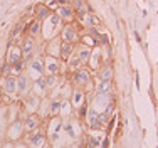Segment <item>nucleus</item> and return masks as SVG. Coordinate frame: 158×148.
Segmentation results:
<instances>
[{"mask_svg": "<svg viewBox=\"0 0 158 148\" xmlns=\"http://www.w3.org/2000/svg\"><path fill=\"white\" fill-rule=\"evenodd\" d=\"M57 15L62 19V20L71 22L74 17H76V10H74L73 5L66 3V5H59V7H57Z\"/></svg>", "mask_w": 158, "mask_h": 148, "instance_id": "nucleus-7", "label": "nucleus"}, {"mask_svg": "<svg viewBox=\"0 0 158 148\" xmlns=\"http://www.w3.org/2000/svg\"><path fill=\"white\" fill-rule=\"evenodd\" d=\"M59 111H61V101H59V99H52L51 106H49V115H51V116H57Z\"/></svg>", "mask_w": 158, "mask_h": 148, "instance_id": "nucleus-18", "label": "nucleus"}, {"mask_svg": "<svg viewBox=\"0 0 158 148\" xmlns=\"http://www.w3.org/2000/svg\"><path fill=\"white\" fill-rule=\"evenodd\" d=\"M25 61L24 59H20V61H17L15 64H12V76H19V74H22L24 73V66H25Z\"/></svg>", "mask_w": 158, "mask_h": 148, "instance_id": "nucleus-16", "label": "nucleus"}, {"mask_svg": "<svg viewBox=\"0 0 158 148\" xmlns=\"http://www.w3.org/2000/svg\"><path fill=\"white\" fill-rule=\"evenodd\" d=\"M40 32H42V20H39V19H32L31 24H27V36L37 39V37L40 36Z\"/></svg>", "mask_w": 158, "mask_h": 148, "instance_id": "nucleus-9", "label": "nucleus"}, {"mask_svg": "<svg viewBox=\"0 0 158 148\" xmlns=\"http://www.w3.org/2000/svg\"><path fill=\"white\" fill-rule=\"evenodd\" d=\"M2 94H3V91H2V89H0V101H2Z\"/></svg>", "mask_w": 158, "mask_h": 148, "instance_id": "nucleus-21", "label": "nucleus"}, {"mask_svg": "<svg viewBox=\"0 0 158 148\" xmlns=\"http://www.w3.org/2000/svg\"><path fill=\"white\" fill-rule=\"evenodd\" d=\"M111 76H113V73H111V67L110 66H103L99 69V78H101V81H111Z\"/></svg>", "mask_w": 158, "mask_h": 148, "instance_id": "nucleus-17", "label": "nucleus"}, {"mask_svg": "<svg viewBox=\"0 0 158 148\" xmlns=\"http://www.w3.org/2000/svg\"><path fill=\"white\" fill-rule=\"evenodd\" d=\"M22 54H24V52H22V47H20V45L10 44V45H9V51H7V61H5V62H9L10 66H12V64H15L17 61L22 59Z\"/></svg>", "mask_w": 158, "mask_h": 148, "instance_id": "nucleus-5", "label": "nucleus"}, {"mask_svg": "<svg viewBox=\"0 0 158 148\" xmlns=\"http://www.w3.org/2000/svg\"><path fill=\"white\" fill-rule=\"evenodd\" d=\"M61 42L62 40L54 39L49 40L46 45V56H54V57H61Z\"/></svg>", "mask_w": 158, "mask_h": 148, "instance_id": "nucleus-8", "label": "nucleus"}, {"mask_svg": "<svg viewBox=\"0 0 158 148\" xmlns=\"http://www.w3.org/2000/svg\"><path fill=\"white\" fill-rule=\"evenodd\" d=\"M62 66H66V61L61 57H54V56H46L44 57V74H59L62 71Z\"/></svg>", "mask_w": 158, "mask_h": 148, "instance_id": "nucleus-1", "label": "nucleus"}, {"mask_svg": "<svg viewBox=\"0 0 158 148\" xmlns=\"http://www.w3.org/2000/svg\"><path fill=\"white\" fill-rule=\"evenodd\" d=\"M73 82H76L79 86H86L91 82V74H89V71L82 69V67H79L77 71H74L73 74Z\"/></svg>", "mask_w": 158, "mask_h": 148, "instance_id": "nucleus-6", "label": "nucleus"}, {"mask_svg": "<svg viewBox=\"0 0 158 148\" xmlns=\"http://www.w3.org/2000/svg\"><path fill=\"white\" fill-rule=\"evenodd\" d=\"M88 145H89V146H101L103 143H101L99 140L96 138V136H89V142H88Z\"/></svg>", "mask_w": 158, "mask_h": 148, "instance_id": "nucleus-19", "label": "nucleus"}, {"mask_svg": "<svg viewBox=\"0 0 158 148\" xmlns=\"http://www.w3.org/2000/svg\"><path fill=\"white\" fill-rule=\"evenodd\" d=\"M15 79H17V91L19 93H25V91L31 88V79H29V76L25 73L15 76Z\"/></svg>", "mask_w": 158, "mask_h": 148, "instance_id": "nucleus-11", "label": "nucleus"}, {"mask_svg": "<svg viewBox=\"0 0 158 148\" xmlns=\"http://www.w3.org/2000/svg\"><path fill=\"white\" fill-rule=\"evenodd\" d=\"M49 15H51V9H49L46 3H37V5H34V17L35 19L44 22Z\"/></svg>", "mask_w": 158, "mask_h": 148, "instance_id": "nucleus-10", "label": "nucleus"}, {"mask_svg": "<svg viewBox=\"0 0 158 148\" xmlns=\"http://www.w3.org/2000/svg\"><path fill=\"white\" fill-rule=\"evenodd\" d=\"M40 123H42V120H40V116L37 113H29L24 121V131L25 133H31V131L40 128Z\"/></svg>", "mask_w": 158, "mask_h": 148, "instance_id": "nucleus-3", "label": "nucleus"}, {"mask_svg": "<svg viewBox=\"0 0 158 148\" xmlns=\"http://www.w3.org/2000/svg\"><path fill=\"white\" fill-rule=\"evenodd\" d=\"M71 98H73V106L76 109H79L82 106V103H84V93L82 91H74Z\"/></svg>", "mask_w": 158, "mask_h": 148, "instance_id": "nucleus-15", "label": "nucleus"}, {"mask_svg": "<svg viewBox=\"0 0 158 148\" xmlns=\"http://www.w3.org/2000/svg\"><path fill=\"white\" fill-rule=\"evenodd\" d=\"M34 91H35L37 93V96H44V94L47 93V81H46V78H42V76H40V78H37L35 81H34Z\"/></svg>", "mask_w": 158, "mask_h": 148, "instance_id": "nucleus-13", "label": "nucleus"}, {"mask_svg": "<svg viewBox=\"0 0 158 148\" xmlns=\"http://www.w3.org/2000/svg\"><path fill=\"white\" fill-rule=\"evenodd\" d=\"M46 5L49 7V9H52V10H57L59 3H57V0H47V3H46Z\"/></svg>", "mask_w": 158, "mask_h": 148, "instance_id": "nucleus-20", "label": "nucleus"}, {"mask_svg": "<svg viewBox=\"0 0 158 148\" xmlns=\"http://www.w3.org/2000/svg\"><path fill=\"white\" fill-rule=\"evenodd\" d=\"M74 49H76V45L73 42H61V59L62 61H67L71 57V54L74 52Z\"/></svg>", "mask_w": 158, "mask_h": 148, "instance_id": "nucleus-14", "label": "nucleus"}, {"mask_svg": "<svg viewBox=\"0 0 158 148\" xmlns=\"http://www.w3.org/2000/svg\"><path fill=\"white\" fill-rule=\"evenodd\" d=\"M79 39V32L77 29L74 27V25L71 24H66L61 30V40H64V42H76V40Z\"/></svg>", "mask_w": 158, "mask_h": 148, "instance_id": "nucleus-4", "label": "nucleus"}, {"mask_svg": "<svg viewBox=\"0 0 158 148\" xmlns=\"http://www.w3.org/2000/svg\"><path fill=\"white\" fill-rule=\"evenodd\" d=\"M91 51H93L91 47H88V45H84V44L79 42V47L76 49V52H74V54H76L77 57L82 61V64H84V62H88V61H89V57H91Z\"/></svg>", "mask_w": 158, "mask_h": 148, "instance_id": "nucleus-12", "label": "nucleus"}, {"mask_svg": "<svg viewBox=\"0 0 158 148\" xmlns=\"http://www.w3.org/2000/svg\"><path fill=\"white\" fill-rule=\"evenodd\" d=\"M0 89L3 91L5 96H14L17 91V79L15 76H7V78H2V84H0Z\"/></svg>", "mask_w": 158, "mask_h": 148, "instance_id": "nucleus-2", "label": "nucleus"}]
</instances>
